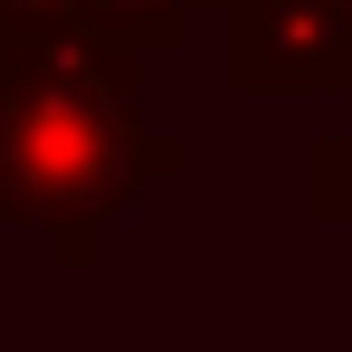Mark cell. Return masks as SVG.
Segmentation results:
<instances>
[{"mask_svg": "<svg viewBox=\"0 0 352 352\" xmlns=\"http://www.w3.org/2000/svg\"><path fill=\"white\" fill-rule=\"evenodd\" d=\"M124 133H133V115H115V105L0 86V229H10V219L76 210V200L124 210V190H133Z\"/></svg>", "mask_w": 352, "mask_h": 352, "instance_id": "cell-1", "label": "cell"}, {"mask_svg": "<svg viewBox=\"0 0 352 352\" xmlns=\"http://www.w3.org/2000/svg\"><path fill=\"white\" fill-rule=\"evenodd\" d=\"M238 96H352V0H219Z\"/></svg>", "mask_w": 352, "mask_h": 352, "instance_id": "cell-2", "label": "cell"}, {"mask_svg": "<svg viewBox=\"0 0 352 352\" xmlns=\"http://www.w3.org/2000/svg\"><path fill=\"white\" fill-rule=\"evenodd\" d=\"M0 86H38V96H86V105H115L133 115L143 96V58L86 29V19H38V29H0Z\"/></svg>", "mask_w": 352, "mask_h": 352, "instance_id": "cell-3", "label": "cell"}, {"mask_svg": "<svg viewBox=\"0 0 352 352\" xmlns=\"http://www.w3.org/2000/svg\"><path fill=\"white\" fill-rule=\"evenodd\" d=\"M76 19L105 29V38H124L133 58H172L200 10H190V0H76Z\"/></svg>", "mask_w": 352, "mask_h": 352, "instance_id": "cell-4", "label": "cell"}, {"mask_svg": "<svg viewBox=\"0 0 352 352\" xmlns=\"http://www.w3.org/2000/svg\"><path fill=\"white\" fill-rule=\"evenodd\" d=\"M305 210L324 229H352V124H333V133L305 143Z\"/></svg>", "mask_w": 352, "mask_h": 352, "instance_id": "cell-5", "label": "cell"}, {"mask_svg": "<svg viewBox=\"0 0 352 352\" xmlns=\"http://www.w3.org/2000/svg\"><path fill=\"white\" fill-rule=\"evenodd\" d=\"M105 219H115L105 200H76V210H48V257H58V267H86V257H96V238H105Z\"/></svg>", "mask_w": 352, "mask_h": 352, "instance_id": "cell-6", "label": "cell"}, {"mask_svg": "<svg viewBox=\"0 0 352 352\" xmlns=\"http://www.w3.org/2000/svg\"><path fill=\"white\" fill-rule=\"evenodd\" d=\"M38 19H76V0H0V29H38Z\"/></svg>", "mask_w": 352, "mask_h": 352, "instance_id": "cell-7", "label": "cell"}, {"mask_svg": "<svg viewBox=\"0 0 352 352\" xmlns=\"http://www.w3.org/2000/svg\"><path fill=\"white\" fill-rule=\"evenodd\" d=\"M190 10H219V0H190Z\"/></svg>", "mask_w": 352, "mask_h": 352, "instance_id": "cell-8", "label": "cell"}]
</instances>
